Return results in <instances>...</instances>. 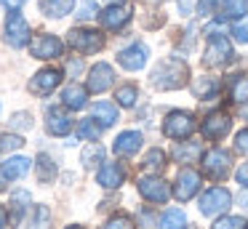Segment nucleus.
Segmentation results:
<instances>
[{
  "label": "nucleus",
  "mask_w": 248,
  "mask_h": 229,
  "mask_svg": "<svg viewBox=\"0 0 248 229\" xmlns=\"http://www.w3.org/2000/svg\"><path fill=\"white\" fill-rule=\"evenodd\" d=\"M187 64L179 61V59H166V61L157 64V69L152 72V85L163 91H173V88H182L187 83Z\"/></svg>",
  "instance_id": "1"
},
{
  "label": "nucleus",
  "mask_w": 248,
  "mask_h": 229,
  "mask_svg": "<svg viewBox=\"0 0 248 229\" xmlns=\"http://www.w3.org/2000/svg\"><path fill=\"white\" fill-rule=\"evenodd\" d=\"M67 43H70L75 51H80V53H96V51H102L104 37L99 35L96 30L78 27V30H70V35H67Z\"/></svg>",
  "instance_id": "2"
},
{
  "label": "nucleus",
  "mask_w": 248,
  "mask_h": 229,
  "mask_svg": "<svg viewBox=\"0 0 248 229\" xmlns=\"http://www.w3.org/2000/svg\"><path fill=\"white\" fill-rule=\"evenodd\" d=\"M30 40V24L19 11H11L6 19V43L11 48H24Z\"/></svg>",
  "instance_id": "3"
},
{
  "label": "nucleus",
  "mask_w": 248,
  "mask_h": 229,
  "mask_svg": "<svg viewBox=\"0 0 248 229\" xmlns=\"http://www.w3.org/2000/svg\"><path fill=\"white\" fill-rule=\"evenodd\" d=\"M203 168L214 181H224L227 176H230V168H232L230 152H224V149H211V152H205Z\"/></svg>",
  "instance_id": "4"
},
{
  "label": "nucleus",
  "mask_w": 248,
  "mask_h": 229,
  "mask_svg": "<svg viewBox=\"0 0 248 229\" xmlns=\"http://www.w3.org/2000/svg\"><path fill=\"white\" fill-rule=\"evenodd\" d=\"M131 16H134V3H128V0L115 3V5H109V8L102 11V27L118 32L120 27H125L131 21Z\"/></svg>",
  "instance_id": "5"
},
{
  "label": "nucleus",
  "mask_w": 248,
  "mask_h": 229,
  "mask_svg": "<svg viewBox=\"0 0 248 229\" xmlns=\"http://www.w3.org/2000/svg\"><path fill=\"white\" fill-rule=\"evenodd\" d=\"M230 59H232L230 40L221 37V35H211L208 48H205V53H203V64L205 67H221V64H227Z\"/></svg>",
  "instance_id": "6"
},
{
  "label": "nucleus",
  "mask_w": 248,
  "mask_h": 229,
  "mask_svg": "<svg viewBox=\"0 0 248 229\" xmlns=\"http://www.w3.org/2000/svg\"><path fill=\"white\" fill-rule=\"evenodd\" d=\"M195 131V117L189 112H171L163 120V133L168 138H184Z\"/></svg>",
  "instance_id": "7"
},
{
  "label": "nucleus",
  "mask_w": 248,
  "mask_h": 229,
  "mask_svg": "<svg viewBox=\"0 0 248 229\" xmlns=\"http://www.w3.org/2000/svg\"><path fill=\"white\" fill-rule=\"evenodd\" d=\"M232 202V195L227 189H221V186H214V189H208L203 197H200V213L203 216H219L221 211H227Z\"/></svg>",
  "instance_id": "8"
},
{
  "label": "nucleus",
  "mask_w": 248,
  "mask_h": 229,
  "mask_svg": "<svg viewBox=\"0 0 248 229\" xmlns=\"http://www.w3.org/2000/svg\"><path fill=\"white\" fill-rule=\"evenodd\" d=\"M139 192L144 200L150 202H166L171 197V189H168L166 179H157V176H141L139 179Z\"/></svg>",
  "instance_id": "9"
},
{
  "label": "nucleus",
  "mask_w": 248,
  "mask_h": 229,
  "mask_svg": "<svg viewBox=\"0 0 248 229\" xmlns=\"http://www.w3.org/2000/svg\"><path fill=\"white\" fill-rule=\"evenodd\" d=\"M115 83V72L109 64L99 61L91 67V72H88V91H93V93H104L107 88H112Z\"/></svg>",
  "instance_id": "10"
},
{
  "label": "nucleus",
  "mask_w": 248,
  "mask_h": 229,
  "mask_svg": "<svg viewBox=\"0 0 248 229\" xmlns=\"http://www.w3.org/2000/svg\"><path fill=\"white\" fill-rule=\"evenodd\" d=\"M147 56H150V48L141 46V43H134V46L123 48V51L118 53V61L123 69H131V72H136V69H141L147 64Z\"/></svg>",
  "instance_id": "11"
},
{
  "label": "nucleus",
  "mask_w": 248,
  "mask_h": 229,
  "mask_svg": "<svg viewBox=\"0 0 248 229\" xmlns=\"http://www.w3.org/2000/svg\"><path fill=\"white\" fill-rule=\"evenodd\" d=\"M198 189H200V173L184 168L182 173L176 176V184H173V197H176V200H182V202H187Z\"/></svg>",
  "instance_id": "12"
},
{
  "label": "nucleus",
  "mask_w": 248,
  "mask_h": 229,
  "mask_svg": "<svg viewBox=\"0 0 248 229\" xmlns=\"http://www.w3.org/2000/svg\"><path fill=\"white\" fill-rule=\"evenodd\" d=\"M30 53L35 59H56L62 56V40L54 35H38L30 43Z\"/></svg>",
  "instance_id": "13"
},
{
  "label": "nucleus",
  "mask_w": 248,
  "mask_h": 229,
  "mask_svg": "<svg viewBox=\"0 0 248 229\" xmlns=\"http://www.w3.org/2000/svg\"><path fill=\"white\" fill-rule=\"evenodd\" d=\"M59 83H62V72H59V69H40V72L30 80V91H32V93L46 96V93H51Z\"/></svg>",
  "instance_id": "14"
},
{
  "label": "nucleus",
  "mask_w": 248,
  "mask_h": 229,
  "mask_svg": "<svg viewBox=\"0 0 248 229\" xmlns=\"http://www.w3.org/2000/svg\"><path fill=\"white\" fill-rule=\"evenodd\" d=\"M232 120L227 115H221V112H216V115H208L203 122V136L208 138V141H219V138L227 136V131H230Z\"/></svg>",
  "instance_id": "15"
},
{
  "label": "nucleus",
  "mask_w": 248,
  "mask_h": 229,
  "mask_svg": "<svg viewBox=\"0 0 248 229\" xmlns=\"http://www.w3.org/2000/svg\"><path fill=\"white\" fill-rule=\"evenodd\" d=\"M141 147V133L139 131H123L118 138H115V154L120 157H128V154H136Z\"/></svg>",
  "instance_id": "16"
},
{
  "label": "nucleus",
  "mask_w": 248,
  "mask_h": 229,
  "mask_svg": "<svg viewBox=\"0 0 248 229\" xmlns=\"http://www.w3.org/2000/svg\"><path fill=\"white\" fill-rule=\"evenodd\" d=\"M46 128H48V133H54V136H67V133L72 131V120H70V115L62 112V109H48Z\"/></svg>",
  "instance_id": "17"
},
{
  "label": "nucleus",
  "mask_w": 248,
  "mask_h": 229,
  "mask_svg": "<svg viewBox=\"0 0 248 229\" xmlns=\"http://www.w3.org/2000/svg\"><path fill=\"white\" fill-rule=\"evenodd\" d=\"M123 179H125V170L120 168L118 163H107L102 170H99V176H96V181L104 186V189H115V186H120Z\"/></svg>",
  "instance_id": "18"
},
{
  "label": "nucleus",
  "mask_w": 248,
  "mask_h": 229,
  "mask_svg": "<svg viewBox=\"0 0 248 229\" xmlns=\"http://www.w3.org/2000/svg\"><path fill=\"white\" fill-rule=\"evenodd\" d=\"M30 173V160L27 157H8L0 165V176L3 179H22Z\"/></svg>",
  "instance_id": "19"
},
{
  "label": "nucleus",
  "mask_w": 248,
  "mask_h": 229,
  "mask_svg": "<svg viewBox=\"0 0 248 229\" xmlns=\"http://www.w3.org/2000/svg\"><path fill=\"white\" fill-rule=\"evenodd\" d=\"M86 99H88V91L78 83L67 85L64 93H62V101H64L67 109H83V107H86Z\"/></svg>",
  "instance_id": "20"
},
{
  "label": "nucleus",
  "mask_w": 248,
  "mask_h": 229,
  "mask_svg": "<svg viewBox=\"0 0 248 229\" xmlns=\"http://www.w3.org/2000/svg\"><path fill=\"white\" fill-rule=\"evenodd\" d=\"M200 152H203V147H200L198 141H187V144L173 147V160H176V163H195V160L200 157Z\"/></svg>",
  "instance_id": "21"
},
{
  "label": "nucleus",
  "mask_w": 248,
  "mask_h": 229,
  "mask_svg": "<svg viewBox=\"0 0 248 229\" xmlns=\"http://www.w3.org/2000/svg\"><path fill=\"white\" fill-rule=\"evenodd\" d=\"M72 5H75V0H43V3H40V8H43L46 16L62 19V16H67L72 11Z\"/></svg>",
  "instance_id": "22"
},
{
  "label": "nucleus",
  "mask_w": 248,
  "mask_h": 229,
  "mask_svg": "<svg viewBox=\"0 0 248 229\" xmlns=\"http://www.w3.org/2000/svg\"><path fill=\"white\" fill-rule=\"evenodd\" d=\"M93 120L102 122V128L115 125V120H118V109H115V104H107V101L93 104Z\"/></svg>",
  "instance_id": "23"
},
{
  "label": "nucleus",
  "mask_w": 248,
  "mask_h": 229,
  "mask_svg": "<svg viewBox=\"0 0 248 229\" xmlns=\"http://www.w3.org/2000/svg\"><path fill=\"white\" fill-rule=\"evenodd\" d=\"M192 91H195L198 99H203V96H214L216 91H219V83H216L214 77H198L195 85H192Z\"/></svg>",
  "instance_id": "24"
},
{
  "label": "nucleus",
  "mask_w": 248,
  "mask_h": 229,
  "mask_svg": "<svg viewBox=\"0 0 248 229\" xmlns=\"http://www.w3.org/2000/svg\"><path fill=\"white\" fill-rule=\"evenodd\" d=\"M184 227H187V216L182 211H176V208L168 211L160 221V229H184Z\"/></svg>",
  "instance_id": "25"
},
{
  "label": "nucleus",
  "mask_w": 248,
  "mask_h": 229,
  "mask_svg": "<svg viewBox=\"0 0 248 229\" xmlns=\"http://www.w3.org/2000/svg\"><path fill=\"white\" fill-rule=\"evenodd\" d=\"M104 160V147L102 144H91V147L83 149V165L86 168H93V165H99Z\"/></svg>",
  "instance_id": "26"
},
{
  "label": "nucleus",
  "mask_w": 248,
  "mask_h": 229,
  "mask_svg": "<svg viewBox=\"0 0 248 229\" xmlns=\"http://www.w3.org/2000/svg\"><path fill=\"white\" fill-rule=\"evenodd\" d=\"M141 165H144L147 170H160L163 165H166V152H163V149H150V152L144 154V160H141Z\"/></svg>",
  "instance_id": "27"
},
{
  "label": "nucleus",
  "mask_w": 248,
  "mask_h": 229,
  "mask_svg": "<svg viewBox=\"0 0 248 229\" xmlns=\"http://www.w3.org/2000/svg\"><path fill=\"white\" fill-rule=\"evenodd\" d=\"M99 133H102V128L93 122V117H91V120H80V122H78V136L86 138V141H96Z\"/></svg>",
  "instance_id": "28"
},
{
  "label": "nucleus",
  "mask_w": 248,
  "mask_h": 229,
  "mask_svg": "<svg viewBox=\"0 0 248 229\" xmlns=\"http://www.w3.org/2000/svg\"><path fill=\"white\" fill-rule=\"evenodd\" d=\"M136 96H139L136 85H123V88H118L115 99H118V104H120V107H134V104H136Z\"/></svg>",
  "instance_id": "29"
},
{
  "label": "nucleus",
  "mask_w": 248,
  "mask_h": 229,
  "mask_svg": "<svg viewBox=\"0 0 248 229\" xmlns=\"http://www.w3.org/2000/svg\"><path fill=\"white\" fill-rule=\"evenodd\" d=\"M221 3H224V14L232 16V19L248 14V0H221Z\"/></svg>",
  "instance_id": "30"
},
{
  "label": "nucleus",
  "mask_w": 248,
  "mask_h": 229,
  "mask_svg": "<svg viewBox=\"0 0 248 229\" xmlns=\"http://www.w3.org/2000/svg\"><path fill=\"white\" fill-rule=\"evenodd\" d=\"M24 138L16 136V133H3L0 136V152H14V149H22Z\"/></svg>",
  "instance_id": "31"
},
{
  "label": "nucleus",
  "mask_w": 248,
  "mask_h": 229,
  "mask_svg": "<svg viewBox=\"0 0 248 229\" xmlns=\"http://www.w3.org/2000/svg\"><path fill=\"white\" fill-rule=\"evenodd\" d=\"M54 173H56V168H54V163H51V157H48V154H40V157H38V176H40V181H51V179H54Z\"/></svg>",
  "instance_id": "32"
},
{
  "label": "nucleus",
  "mask_w": 248,
  "mask_h": 229,
  "mask_svg": "<svg viewBox=\"0 0 248 229\" xmlns=\"http://www.w3.org/2000/svg\"><path fill=\"white\" fill-rule=\"evenodd\" d=\"M27 205H30V192H16L14 195V221H19L24 216Z\"/></svg>",
  "instance_id": "33"
},
{
  "label": "nucleus",
  "mask_w": 248,
  "mask_h": 229,
  "mask_svg": "<svg viewBox=\"0 0 248 229\" xmlns=\"http://www.w3.org/2000/svg\"><path fill=\"white\" fill-rule=\"evenodd\" d=\"M214 229H248V221L240 216H227V218H219L214 224Z\"/></svg>",
  "instance_id": "34"
},
{
  "label": "nucleus",
  "mask_w": 248,
  "mask_h": 229,
  "mask_svg": "<svg viewBox=\"0 0 248 229\" xmlns=\"http://www.w3.org/2000/svg\"><path fill=\"white\" fill-rule=\"evenodd\" d=\"M232 99L235 101H248V80L240 77V75L232 80Z\"/></svg>",
  "instance_id": "35"
},
{
  "label": "nucleus",
  "mask_w": 248,
  "mask_h": 229,
  "mask_svg": "<svg viewBox=\"0 0 248 229\" xmlns=\"http://www.w3.org/2000/svg\"><path fill=\"white\" fill-rule=\"evenodd\" d=\"M35 216H38V218L32 221V227H30V229H48V224H51V211H48V208L38 205V208H35Z\"/></svg>",
  "instance_id": "36"
},
{
  "label": "nucleus",
  "mask_w": 248,
  "mask_h": 229,
  "mask_svg": "<svg viewBox=\"0 0 248 229\" xmlns=\"http://www.w3.org/2000/svg\"><path fill=\"white\" fill-rule=\"evenodd\" d=\"M102 229H134V221L128 216H112Z\"/></svg>",
  "instance_id": "37"
},
{
  "label": "nucleus",
  "mask_w": 248,
  "mask_h": 229,
  "mask_svg": "<svg viewBox=\"0 0 248 229\" xmlns=\"http://www.w3.org/2000/svg\"><path fill=\"white\" fill-rule=\"evenodd\" d=\"M232 35H235L237 43H248V19L237 21V24L232 27Z\"/></svg>",
  "instance_id": "38"
},
{
  "label": "nucleus",
  "mask_w": 248,
  "mask_h": 229,
  "mask_svg": "<svg viewBox=\"0 0 248 229\" xmlns=\"http://www.w3.org/2000/svg\"><path fill=\"white\" fill-rule=\"evenodd\" d=\"M96 11H99V5L93 3V0H83V3H80V11H78V19H91Z\"/></svg>",
  "instance_id": "39"
},
{
  "label": "nucleus",
  "mask_w": 248,
  "mask_h": 229,
  "mask_svg": "<svg viewBox=\"0 0 248 229\" xmlns=\"http://www.w3.org/2000/svg\"><path fill=\"white\" fill-rule=\"evenodd\" d=\"M235 149L243 154H248V128H243V131H237L235 136Z\"/></svg>",
  "instance_id": "40"
},
{
  "label": "nucleus",
  "mask_w": 248,
  "mask_h": 229,
  "mask_svg": "<svg viewBox=\"0 0 248 229\" xmlns=\"http://www.w3.org/2000/svg\"><path fill=\"white\" fill-rule=\"evenodd\" d=\"M235 176H237V181H240L243 186H248V163H243L240 168H237V173H235Z\"/></svg>",
  "instance_id": "41"
},
{
  "label": "nucleus",
  "mask_w": 248,
  "mask_h": 229,
  "mask_svg": "<svg viewBox=\"0 0 248 229\" xmlns=\"http://www.w3.org/2000/svg\"><path fill=\"white\" fill-rule=\"evenodd\" d=\"M214 3L216 0H200V14H211V11H214Z\"/></svg>",
  "instance_id": "42"
},
{
  "label": "nucleus",
  "mask_w": 248,
  "mask_h": 229,
  "mask_svg": "<svg viewBox=\"0 0 248 229\" xmlns=\"http://www.w3.org/2000/svg\"><path fill=\"white\" fill-rule=\"evenodd\" d=\"M3 5H8L11 11H19V5H22V0H0Z\"/></svg>",
  "instance_id": "43"
},
{
  "label": "nucleus",
  "mask_w": 248,
  "mask_h": 229,
  "mask_svg": "<svg viewBox=\"0 0 248 229\" xmlns=\"http://www.w3.org/2000/svg\"><path fill=\"white\" fill-rule=\"evenodd\" d=\"M6 224H8V213H6V208L0 205V229L6 227Z\"/></svg>",
  "instance_id": "44"
},
{
  "label": "nucleus",
  "mask_w": 248,
  "mask_h": 229,
  "mask_svg": "<svg viewBox=\"0 0 248 229\" xmlns=\"http://www.w3.org/2000/svg\"><path fill=\"white\" fill-rule=\"evenodd\" d=\"M80 69H83L80 61H70V72H80Z\"/></svg>",
  "instance_id": "45"
},
{
  "label": "nucleus",
  "mask_w": 248,
  "mask_h": 229,
  "mask_svg": "<svg viewBox=\"0 0 248 229\" xmlns=\"http://www.w3.org/2000/svg\"><path fill=\"white\" fill-rule=\"evenodd\" d=\"M240 205L248 208V192H243V195H240Z\"/></svg>",
  "instance_id": "46"
},
{
  "label": "nucleus",
  "mask_w": 248,
  "mask_h": 229,
  "mask_svg": "<svg viewBox=\"0 0 248 229\" xmlns=\"http://www.w3.org/2000/svg\"><path fill=\"white\" fill-rule=\"evenodd\" d=\"M67 229H83V227H67Z\"/></svg>",
  "instance_id": "47"
}]
</instances>
